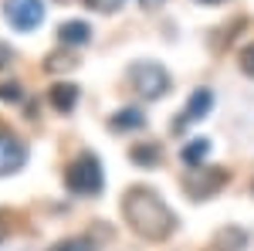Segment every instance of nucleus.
Listing matches in <instances>:
<instances>
[{
  "label": "nucleus",
  "instance_id": "6ab92c4d",
  "mask_svg": "<svg viewBox=\"0 0 254 251\" xmlns=\"http://www.w3.org/2000/svg\"><path fill=\"white\" fill-rule=\"evenodd\" d=\"M64 65H75V61L64 58ZM48 68H61V58H58V55H51V58H48Z\"/></svg>",
  "mask_w": 254,
  "mask_h": 251
},
{
  "label": "nucleus",
  "instance_id": "39448f33",
  "mask_svg": "<svg viewBox=\"0 0 254 251\" xmlns=\"http://www.w3.org/2000/svg\"><path fill=\"white\" fill-rule=\"evenodd\" d=\"M3 17L10 20L17 31H34L44 20V3L41 0H7L3 3Z\"/></svg>",
  "mask_w": 254,
  "mask_h": 251
},
{
  "label": "nucleus",
  "instance_id": "f8f14e48",
  "mask_svg": "<svg viewBox=\"0 0 254 251\" xmlns=\"http://www.w3.org/2000/svg\"><path fill=\"white\" fill-rule=\"evenodd\" d=\"M207 156H210V139H190V143L183 146V163L193 167V170L207 160Z\"/></svg>",
  "mask_w": 254,
  "mask_h": 251
},
{
  "label": "nucleus",
  "instance_id": "6e6552de",
  "mask_svg": "<svg viewBox=\"0 0 254 251\" xmlns=\"http://www.w3.org/2000/svg\"><path fill=\"white\" fill-rule=\"evenodd\" d=\"M58 38H61V44L81 48V44H88V41H92V27H88L85 20H64V24L58 27Z\"/></svg>",
  "mask_w": 254,
  "mask_h": 251
},
{
  "label": "nucleus",
  "instance_id": "9b49d317",
  "mask_svg": "<svg viewBox=\"0 0 254 251\" xmlns=\"http://www.w3.org/2000/svg\"><path fill=\"white\" fill-rule=\"evenodd\" d=\"M227 248V251H244L248 248V234L241 231V228H227V231H220L214 238V251Z\"/></svg>",
  "mask_w": 254,
  "mask_h": 251
},
{
  "label": "nucleus",
  "instance_id": "a211bd4d",
  "mask_svg": "<svg viewBox=\"0 0 254 251\" xmlns=\"http://www.w3.org/2000/svg\"><path fill=\"white\" fill-rule=\"evenodd\" d=\"M10 58H14L10 44H0V68H3V65H10Z\"/></svg>",
  "mask_w": 254,
  "mask_h": 251
},
{
  "label": "nucleus",
  "instance_id": "f257e3e1",
  "mask_svg": "<svg viewBox=\"0 0 254 251\" xmlns=\"http://www.w3.org/2000/svg\"><path fill=\"white\" fill-rule=\"evenodd\" d=\"M122 211H126V221L132 224V231L146 241H163L176 228V214L163 204L156 190H146V187H132L126 193Z\"/></svg>",
  "mask_w": 254,
  "mask_h": 251
},
{
  "label": "nucleus",
  "instance_id": "412c9836",
  "mask_svg": "<svg viewBox=\"0 0 254 251\" xmlns=\"http://www.w3.org/2000/svg\"><path fill=\"white\" fill-rule=\"evenodd\" d=\"M3 238H7V224H3V217H0V245H3Z\"/></svg>",
  "mask_w": 254,
  "mask_h": 251
},
{
  "label": "nucleus",
  "instance_id": "0eeeda50",
  "mask_svg": "<svg viewBox=\"0 0 254 251\" xmlns=\"http://www.w3.org/2000/svg\"><path fill=\"white\" fill-rule=\"evenodd\" d=\"M210 105H214V92H210V88H196L193 95H190V102H187V109H183V116L173 122V129H176V133H183L187 126L200 122V119L210 112Z\"/></svg>",
  "mask_w": 254,
  "mask_h": 251
},
{
  "label": "nucleus",
  "instance_id": "ddd939ff",
  "mask_svg": "<svg viewBox=\"0 0 254 251\" xmlns=\"http://www.w3.org/2000/svg\"><path fill=\"white\" fill-rule=\"evenodd\" d=\"M129 156H132V163H139V167H156L163 153H159L156 143H136V146L129 150Z\"/></svg>",
  "mask_w": 254,
  "mask_h": 251
},
{
  "label": "nucleus",
  "instance_id": "4be33fe9",
  "mask_svg": "<svg viewBox=\"0 0 254 251\" xmlns=\"http://www.w3.org/2000/svg\"><path fill=\"white\" fill-rule=\"evenodd\" d=\"M200 3H220V0H200Z\"/></svg>",
  "mask_w": 254,
  "mask_h": 251
},
{
  "label": "nucleus",
  "instance_id": "423d86ee",
  "mask_svg": "<svg viewBox=\"0 0 254 251\" xmlns=\"http://www.w3.org/2000/svg\"><path fill=\"white\" fill-rule=\"evenodd\" d=\"M24 163H27V146L20 143L17 136L0 133V176L17 173Z\"/></svg>",
  "mask_w": 254,
  "mask_h": 251
},
{
  "label": "nucleus",
  "instance_id": "7ed1b4c3",
  "mask_svg": "<svg viewBox=\"0 0 254 251\" xmlns=\"http://www.w3.org/2000/svg\"><path fill=\"white\" fill-rule=\"evenodd\" d=\"M129 82L142 98H163L170 92V72L159 65V61H136L129 68Z\"/></svg>",
  "mask_w": 254,
  "mask_h": 251
},
{
  "label": "nucleus",
  "instance_id": "5701e85b",
  "mask_svg": "<svg viewBox=\"0 0 254 251\" xmlns=\"http://www.w3.org/2000/svg\"><path fill=\"white\" fill-rule=\"evenodd\" d=\"M251 190H254V187H251Z\"/></svg>",
  "mask_w": 254,
  "mask_h": 251
},
{
  "label": "nucleus",
  "instance_id": "aec40b11",
  "mask_svg": "<svg viewBox=\"0 0 254 251\" xmlns=\"http://www.w3.org/2000/svg\"><path fill=\"white\" fill-rule=\"evenodd\" d=\"M139 3H142V7H146V10H159V7H163V3H166V0H139Z\"/></svg>",
  "mask_w": 254,
  "mask_h": 251
},
{
  "label": "nucleus",
  "instance_id": "1a4fd4ad",
  "mask_svg": "<svg viewBox=\"0 0 254 251\" xmlns=\"http://www.w3.org/2000/svg\"><path fill=\"white\" fill-rule=\"evenodd\" d=\"M51 105H55L58 112H71V109L78 105V85H71V82L51 85Z\"/></svg>",
  "mask_w": 254,
  "mask_h": 251
},
{
  "label": "nucleus",
  "instance_id": "20e7f679",
  "mask_svg": "<svg viewBox=\"0 0 254 251\" xmlns=\"http://www.w3.org/2000/svg\"><path fill=\"white\" fill-rule=\"evenodd\" d=\"M227 183V170H190L183 176V190L190 193L193 200H203V197H214L220 187Z\"/></svg>",
  "mask_w": 254,
  "mask_h": 251
},
{
  "label": "nucleus",
  "instance_id": "4468645a",
  "mask_svg": "<svg viewBox=\"0 0 254 251\" xmlns=\"http://www.w3.org/2000/svg\"><path fill=\"white\" fill-rule=\"evenodd\" d=\"M55 251H95V245L88 238H68V241H58Z\"/></svg>",
  "mask_w": 254,
  "mask_h": 251
},
{
  "label": "nucleus",
  "instance_id": "9d476101",
  "mask_svg": "<svg viewBox=\"0 0 254 251\" xmlns=\"http://www.w3.org/2000/svg\"><path fill=\"white\" fill-rule=\"evenodd\" d=\"M142 126H146V116H142L139 109H122V112H116V116H112V122H109V129H116V133L142 129Z\"/></svg>",
  "mask_w": 254,
  "mask_h": 251
},
{
  "label": "nucleus",
  "instance_id": "f03ea898",
  "mask_svg": "<svg viewBox=\"0 0 254 251\" xmlns=\"http://www.w3.org/2000/svg\"><path fill=\"white\" fill-rule=\"evenodd\" d=\"M64 183H68V190L78 193V197H92V193H98L102 187H105V176H102L98 156L81 153L78 160H71L68 170H64Z\"/></svg>",
  "mask_w": 254,
  "mask_h": 251
},
{
  "label": "nucleus",
  "instance_id": "dca6fc26",
  "mask_svg": "<svg viewBox=\"0 0 254 251\" xmlns=\"http://www.w3.org/2000/svg\"><path fill=\"white\" fill-rule=\"evenodd\" d=\"M241 68H244V75L254 78V44H248V48L241 51Z\"/></svg>",
  "mask_w": 254,
  "mask_h": 251
},
{
  "label": "nucleus",
  "instance_id": "2eb2a0df",
  "mask_svg": "<svg viewBox=\"0 0 254 251\" xmlns=\"http://www.w3.org/2000/svg\"><path fill=\"white\" fill-rule=\"evenodd\" d=\"M0 98H3V102H20L24 92H20L17 82H10V85H0Z\"/></svg>",
  "mask_w": 254,
  "mask_h": 251
},
{
  "label": "nucleus",
  "instance_id": "f3484780",
  "mask_svg": "<svg viewBox=\"0 0 254 251\" xmlns=\"http://www.w3.org/2000/svg\"><path fill=\"white\" fill-rule=\"evenodd\" d=\"M122 0H88V7H98V10H116Z\"/></svg>",
  "mask_w": 254,
  "mask_h": 251
}]
</instances>
